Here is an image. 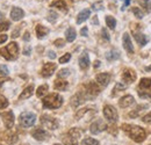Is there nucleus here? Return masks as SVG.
<instances>
[{
	"instance_id": "obj_1",
	"label": "nucleus",
	"mask_w": 151,
	"mask_h": 145,
	"mask_svg": "<svg viewBox=\"0 0 151 145\" xmlns=\"http://www.w3.org/2000/svg\"><path fill=\"white\" fill-rule=\"evenodd\" d=\"M122 130L128 134V136L135 141L136 143H142L147 138V132L143 128L138 126H132V124H122Z\"/></svg>"
},
{
	"instance_id": "obj_2",
	"label": "nucleus",
	"mask_w": 151,
	"mask_h": 145,
	"mask_svg": "<svg viewBox=\"0 0 151 145\" xmlns=\"http://www.w3.org/2000/svg\"><path fill=\"white\" fill-rule=\"evenodd\" d=\"M42 103H43V107H44V108L57 109L63 105V98H62L59 94H57V93H52V94L47 95V96L43 99Z\"/></svg>"
},
{
	"instance_id": "obj_3",
	"label": "nucleus",
	"mask_w": 151,
	"mask_h": 145,
	"mask_svg": "<svg viewBox=\"0 0 151 145\" xmlns=\"http://www.w3.org/2000/svg\"><path fill=\"white\" fill-rule=\"evenodd\" d=\"M18 55H19V47H18V43L15 42H11L6 48L0 49V56L7 60L17 59Z\"/></svg>"
},
{
	"instance_id": "obj_4",
	"label": "nucleus",
	"mask_w": 151,
	"mask_h": 145,
	"mask_svg": "<svg viewBox=\"0 0 151 145\" xmlns=\"http://www.w3.org/2000/svg\"><path fill=\"white\" fill-rule=\"evenodd\" d=\"M138 94L142 98H151V78H142L138 84Z\"/></svg>"
},
{
	"instance_id": "obj_5",
	"label": "nucleus",
	"mask_w": 151,
	"mask_h": 145,
	"mask_svg": "<svg viewBox=\"0 0 151 145\" xmlns=\"http://www.w3.org/2000/svg\"><path fill=\"white\" fill-rule=\"evenodd\" d=\"M19 121L20 124L23 128H30L32 126H34V123L36 121V115L30 111H24L20 115Z\"/></svg>"
},
{
	"instance_id": "obj_6",
	"label": "nucleus",
	"mask_w": 151,
	"mask_h": 145,
	"mask_svg": "<svg viewBox=\"0 0 151 145\" xmlns=\"http://www.w3.org/2000/svg\"><path fill=\"white\" fill-rule=\"evenodd\" d=\"M104 115H105V117H106L111 123L116 122L117 118H119L117 110L114 108L113 106H111V105H106V106L104 107Z\"/></svg>"
},
{
	"instance_id": "obj_7",
	"label": "nucleus",
	"mask_w": 151,
	"mask_h": 145,
	"mask_svg": "<svg viewBox=\"0 0 151 145\" xmlns=\"http://www.w3.org/2000/svg\"><path fill=\"white\" fill-rule=\"evenodd\" d=\"M41 124L49 130H55L58 128V121L49 115H43L41 117Z\"/></svg>"
},
{
	"instance_id": "obj_8",
	"label": "nucleus",
	"mask_w": 151,
	"mask_h": 145,
	"mask_svg": "<svg viewBox=\"0 0 151 145\" xmlns=\"http://www.w3.org/2000/svg\"><path fill=\"white\" fill-rule=\"evenodd\" d=\"M106 129H107V124H106L102 120H98V121H95V122H93V123L91 124L90 131H91L93 135H96V134H100L101 131H104V130H106Z\"/></svg>"
},
{
	"instance_id": "obj_9",
	"label": "nucleus",
	"mask_w": 151,
	"mask_h": 145,
	"mask_svg": "<svg viewBox=\"0 0 151 145\" xmlns=\"http://www.w3.org/2000/svg\"><path fill=\"white\" fill-rule=\"evenodd\" d=\"M57 65L55 63H45L41 70V74L44 77V78H48L50 75H52V73L55 72Z\"/></svg>"
},
{
	"instance_id": "obj_10",
	"label": "nucleus",
	"mask_w": 151,
	"mask_h": 145,
	"mask_svg": "<svg viewBox=\"0 0 151 145\" xmlns=\"http://www.w3.org/2000/svg\"><path fill=\"white\" fill-rule=\"evenodd\" d=\"M122 79L127 84H132L136 80V72L132 69H124L122 73Z\"/></svg>"
},
{
	"instance_id": "obj_11",
	"label": "nucleus",
	"mask_w": 151,
	"mask_h": 145,
	"mask_svg": "<svg viewBox=\"0 0 151 145\" xmlns=\"http://www.w3.org/2000/svg\"><path fill=\"white\" fill-rule=\"evenodd\" d=\"M32 135H33V137H34L36 141H45V139L49 137V134H48L44 129H42V128H36V129H34L33 132H32Z\"/></svg>"
},
{
	"instance_id": "obj_12",
	"label": "nucleus",
	"mask_w": 151,
	"mask_h": 145,
	"mask_svg": "<svg viewBox=\"0 0 151 145\" xmlns=\"http://www.w3.org/2000/svg\"><path fill=\"white\" fill-rule=\"evenodd\" d=\"M1 117H2L4 123H5V126H6L7 129H11V128L13 127V124H14V114H13L12 111H6V113H4V114L1 115Z\"/></svg>"
},
{
	"instance_id": "obj_13",
	"label": "nucleus",
	"mask_w": 151,
	"mask_h": 145,
	"mask_svg": "<svg viewBox=\"0 0 151 145\" xmlns=\"http://www.w3.org/2000/svg\"><path fill=\"white\" fill-rule=\"evenodd\" d=\"M122 42H123V48H124V50H126L128 54H134V47H132V38H130L128 33H126V34L123 35Z\"/></svg>"
},
{
	"instance_id": "obj_14",
	"label": "nucleus",
	"mask_w": 151,
	"mask_h": 145,
	"mask_svg": "<svg viewBox=\"0 0 151 145\" xmlns=\"http://www.w3.org/2000/svg\"><path fill=\"white\" fill-rule=\"evenodd\" d=\"M85 93H86L87 96L93 98V96L98 95L100 93V88L98 87V85L95 83H90L88 85H86V91H85Z\"/></svg>"
},
{
	"instance_id": "obj_15",
	"label": "nucleus",
	"mask_w": 151,
	"mask_h": 145,
	"mask_svg": "<svg viewBox=\"0 0 151 145\" xmlns=\"http://www.w3.org/2000/svg\"><path fill=\"white\" fill-rule=\"evenodd\" d=\"M95 80H96V83H98L99 85H101V86L105 87V86H107V85L109 84L111 75H109L108 73H99V74H96Z\"/></svg>"
},
{
	"instance_id": "obj_16",
	"label": "nucleus",
	"mask_w": 151,
	"mask_h": 145,
	"mask_svg": "<svg viewBox=\"0 0 151 145\" xmlns=\"http://www.w3.org/2000/svg\"><path fill=\"white\" fill-rule=\"evenodd\" d=\"M134 102H135V99H134L132 95H124L123 98L120 99L119 106H120L121 108H128L129 106H132Z\"/></svg>"
},
{
	"instance_id": "obj_17",
	"label": "nucleus",
	"mask_w": 151,
	"mask_h": 145,
	"mask_svg": "<svg viewBox=\"0 0 151 145\" xmlns=\"http://www.w3.org/2000/svg\"><path fill=\"white\" fill-rule=\"evenodd\" d=\"M85 99H86V96L84 95V93H77L71 99V105L73 107H79L85 101Z\"/></svg>"
},
{
	"instance_id": "obj_18",
	"label": "nucleus",
	"mask_w": 151,
	"mask_h": 145,
	"mask_svg": "<svg viewBox=\"0 0 151 145\" xmlns=\"http://www.w3.org/2000/svg\"><path fill=\"white\" fill-rule=\"evenodd\" d=\"M23 17H24V12L20 7H14L11 11V18L13 21H20Z\"/></svg>"
},
{
	"instance_id": "obj_19",
	"label": "nucleus",
	"mask_w": 151,
	"mask_h": 145,
	"mask_svg": "<svg viewBox=\"0 0 151 145\" xmlns=\"http://www.w3.org/2000/svg\"><path fill=\"white\" fill-rule=\"evenodd\" d=\"M79 66L81 70H86L90 66V58H88V55L86 52H84L79 57Z\"/></svg>"
},
{
	"instance_id": "obj_20",
	"label": "nucleus",
	"mask_w": 151,
	"mask_h": 145,
	"mask_svg": "<svg viewBox=\"0 0 151 145\" xmlns=\"http://www.w3.org/2000/svg\"><path fill=\"white\" fill-rule=\"evenodd\" d=\"M8 144H15L17 142H18V135L15 134V132H13V131H8V132H6L5 134V136L2 137Z\"/></svg>"
},
{
	"instance_id": "obj_21",
	"label": "nucleus",
	"mask_w": 151,
	"mask_h": 145,
	"mask_svg": "<svg viewBox=\"0 0 151 145\" xmlns=\"http://www.w3.org/2000/svg\"><path fill=\"white\" fill-rule=\"evenodd\" d=\"M33 93H34V85H29L28 87H26L22 93L19 95V99L20 100H24V99H28V98H30L32 95H33Z\"/></svg>"
},
{
	"instance_id": "obj_22",
	"label": "nucleus",
	"mask_w": 151,
	"mask_h": 145,
	"mask_svg": "<svg viewBox=\"0 0 151 145\" xmlns=\"http://www.w3.org/2000/svg\"><path fill=\"white\" fill-rule=\"evenodd\" d=\"M90 15H91V9H83L79 14H78V18H77V23L78 24H80V23H83L84 21H86L87 19L90 18Z\"/></svg>"
},
{
	"instance_id": "obj_23",
	"label": "nucleus",
	"mask_w": 151,
	"mask_h": 145,
	"mask_svg": "<svg viewBox=\"0 0 151 145\" xmlns=\"http://www.w3.org/2000/svg\"><path fill=\"white\" fill-rule=\"evenodd\" d=\"M68 86H69L68 81H65V80H63L60 78L56 79L55 80V84H54V87H55V90H57V91H65L68 88Z\"/></svg>"
},
{
	"instance_id": "obj_24",
	"label": "nucleus",
	"mask_w": 151,
	"mask_h": 145,
	"mask_svg": "<svg viewBox=\"0 0 151 145\" xmlns=\"http://www.w3.org/2000/svg\"><path fill=\"white\" fill-rule=\"evenodd\" d=\"M49 33V29L42 24H37L36 26V35H37L38 38H43L47 34Z\"/></svg>"
},
{
	"instance_id": "obj_25",
	"label": "nucleus",
	"mask_w": 151,
	"mask_h": 145,
	"mask_svg": "<svg viewBox=\"0 0 151 145\" xmlns=\"http://www.w3.org/2000/svg\"><path fill=\"white\" fill-rule=\"evenodd\" d=\"M135 39L137 41V43L141 45V47H144L148 42V37L145 36L144 34L142 33H135Z\"/></svg>"
},
{
	"instance_id": "obj_26",
	"label": "nucleus",
	"mask_w": 151,
	"mask_h": 145,
	"mask_svg": "<svg viewBox=\"0 0 151 145\" xmlns=\"http://www.w3.org/2000/svg\"><path fill=\"white\" fill-rule=\"evenodd\" d=\"M76 36H77V34H76L75 28L70 27L69 29H66V32H65V37H66V41H68V42H73L76 39Z\"/></svg>"
},
{
	"instance_id": "obj_27",
	"label": "nucleus",
	"mask_w": 151,
	"mask_h": 145,
	"mask_svg": "<svg viewBox=\"0 0 151 145\" xmlns=\"http://www.w3.org/2000/svg\"><path fill=\"white\" fill-rule=\"evenodd\" d=\"M50 6H51V7H56V8L60 9V11H64V12L68 11V6H66L65 1H63V0H56V1H54Z\"/></svg>"
},
{
	"instance_id": "obj_28",
	"label": "nucleus",
	"mask_w": 151,
	"mask_h": 145,
	"mask_svg": "<svg viewBox=\"0 0 151 145\" xmlns=\"http://www.w3.org/2000/svg\"><path fill=\"white\" fill-rule=\"evenodd\" d=\"M120 57V52L117 51V50H111L109 52H107L106 54V58H107V60H109V62H112V60H115V59H117Z\"/></svg>"
},
{
	"instance_id": "obj_29",
	"label": "nucleus",
	"mask_w": 151,
	"mask_h": 145,
	"mask_svg": "<svg viewBox=\"0 0 151 145\" xmlns=\"http://www.w3.org/2000/svg\"><path fill=\"white\" fill-rule=\"evenodd\" d=\"M64 144L65 145H78V139L75 138V137H72V136H70L69 134L64 137Z\"/></svg>"
},
{
	"instance_id": "obj_30",
	"label": "nucleus",
	"mask_w": 151,
	"mask_h": 145,
	"mask_svg": "<svg viewBox=\"0 0 151 145\" xmlns=\"http://www.w3.org/2000/svg\"><path fill=\"white\" fill-rule=\"evenodd\" d=\"M106 23H107L109 29H115V27H116V20L113 17H111V15L106 17Z\"/></svg>"
},
{
	"instance_id": "obj_31",
	"label": "nucleus",
	"mask_w": 151,
	"mask_h": 145,
	"mask_svg": "<svg viewBox=\"0 0 151 145\" xmlns=\"http://www.w3.org/2000/svg\"><path fill=\"white\" fill-rule=\"evenodd\" d=\"M47 92H48V85H42L37 88L36 95H37V98H43L47 94Z\"/></svg>"
},
{
	"instance_id": "obj_32",
	"label": "nucleus",
	"mask_w": 151,
	"mask_h": 145,
	"mask_svg": "<svg viewBox=\"0 0 151 145\" xmlns=\"http://www.w3.org/2000/svg\"><path fill=\"white\" fill-rule=\"evenodd\" d=\"M143 108H147V106H145V105L138 106V107L135 109V110H132V111H130V113H129V117H132V118H135L136 116H138V115H139V113L143 110Z\"/></svg>"
},
{
	"instance_id": "obj_33",
	"label": "nucleus",
	"mask_w": 151,
	"mask_h": 145,
	"mask_svg": "<svg viewBox=\"0 0 151 145\" xmlns=\"http://www.w3.org/2000/svg\"><path fill=\"white\" fill-rule=\"evenodd\" d=\"M126 88H127V84H123V83H117V84L115 85V87H114L113 94H116V93H119V92L124 91Z\"/></svg>"
},
{
	"instance_id": "obj_34",
	"label": "nucleus",
	"mask_w": 151,
	"mask_h": 145,
	"mask_svg": "<svg viewBox=\"0 0 151 145\" xmlns=\"http://www.w3.org/2000/svg\"><path fill=\"white\" fill-rule=\"evenodd\" d=\"M69 135L72 136V137H75V138H77V139H79V137L81 136V131H80L79 129H77V128H72V129L69 131Z\"/></svg>"
},
{
	"instance_id": "obj_35",
	"label": "nucleus",
	"mask_w": 151,
	"mask_h": 145,
	"mask_svg": "<svg viewBox=\"0 0 151 145\" xmlns=\"http://www.w3.org/2000/svg\"><path fill=\"white\" fill-rule=\"evenodd\" d=\"M81 144L83 145H99V142L94 139V138H91V137H88V138H85L83 142H81Z\"/></svg>"
},
{
	"instance_id": "obj_36",
	"label": "nucleus",
	"mask_w": 151,
	"mask_h": 145,
	"mask_svg": "<svg viewBox=\"0 0 151 145\" xmlns=\"http://www.w3.org/2000/svg\"><path fill=\"white\" fill-rule=\"evenodd\" d=\"M132 13L135 14V17L138 19H143L144 17V13L138 8V7H132Z\"/></svg>"
},
{
	"instance_id": "obj_37",
	"label": "nucleus",
	"mask_w": 151,
	"mask_h": 145,
	"mask_svg": "<svg viewBox=\"0 0 151 145\" xmlns=\"http://www.w3.org/2000/svg\"><path fill=\"white\" fill-rule=\"evenodd\" d=\"M9 26H11V23H9L8 21H4V22H0V32L2 33V32H6V30H8V29H9Z\"/></svg>"
},
{
	"instance_id": "obj_38",
	"label": "nucleus",
	"mask_w": 151,
	"mask_h": 145,
	"mask_svg": "<svg viewBox=\"0 0 151 145\" xmlns=\"http://www.w3.org/2000/svg\"><path fill=\"white\" fill-rule=\"evenodd\" d=\"M6 107H8V100L5 96L0 95V109H5Z\"/></svg>"
},
{
	"instance_id": "obj_39",
	"label": "nucleus",
	"mask_w": 151,
	"mask_h": 145,
	"mask_svg": "<svg viewBox=\"0 0 151 145\" xmlns=\"http://www.w3.org/2000/svg\"><path fill=\"white\" fill-rule=\"evenodd\" d=\"M70 58H71V54H65L64 56H62V57L59 58V63H60V64L68 63V62L70 60Z\"/></svg>"
},
{
	"instance_id": "obj_40",
	"label": "nucleus",
	"mask_w": 151,
	"mask_h": 145,
	"mask_svg": "<svg viewBox=\"0 0 151 145\" xmlns=\"http://www.w3.org/2000/svg\"><path fill=\"white\" fill-rule=\"evenodd\" d=\"M70 74V71L69 69H62L59 72H58V78H65Z\"/></svg>"
},
{
	"instance_id": "obj_41",
	"label": "nucleus",
	"mask_w": 151,
	"mask_h": 145,
	"mask_svg": "<svg viewBox=\"0 0 151 145\" xmlns=\"http://www.w3.org/2000/svg\"><path fill=\"white\" fill-rule=\"evenodd\" d=\"M48 20H49L50 22H55L57 20V13L50 11V12H49V18H48Z\"/></svg>"
},
{
	"instance_id": "obj_42",
	"label": "nucleus",
	"mask_w": 151,
	"mask_h": 145,
	"mask_svg": "<svg viewBox=\"0 0 151 145\" xmlns=\"http://www.w3.org/2000/svg\"><path fill=\"white\" fill-rule=\"evenodd\" d=\"M54 44L56 45L57 48H62V47H64V45H65V41H64V39H62V38H58V39H56V41L54 42Z\"/></svg>"
},
{
	"instance_id": "obj_43",
	"label": "nucleus",
	"mask_w": 151,
	"mask_h": 145,
	"mask_svg": "<svg viewBox=\"0 0 151 145\" xmlns=\"http://www.w3.org/2000/svg\"><path fill=\"white\" fill-rule=\"evenodd\" d=\"M142 121H143L144 123H151V111L150 113H148L147 115H144V116H143Z\"/></svg>"
},
{
	"instance_id": "obj_44",
	"label": "nucleus",
	"mask_w": 151,
	"mask_h": 145,
	"mask_svg": "<svg viewBox=\"0 0 151 145\" xmlns=\"http://www.w3.org/2000/svg\"><path fill=\"white\" fill-rule=\"evenodd\" d=\"M87 110H88V108H84V109H81V110H79V111L76 114V118H77V120H79V118H80V117H81V116H83Z\"/></svg>"
},
{
	"instance_id": "obj_45",
	"label": "nucleus",
	"mask_w": 151,
	"mask_h": 145,
	"mask_svg": "<svg viewBox=\"0 0 151 145\" xmlns=\"http://www.w3.org/2000/svg\"><path fill=\"white\" fill-rule=\"evenodd\" d=\"M101 34H102V37H104L106 41H109V35H108V33H107V30H106L105 28L101 29Z\"/></svg>"
},
{
	"instance_id": "obj_46",
	"label": "nucleus",
	"mask_w": 151,
	"mask_h": 145,
	"mask_svg": "<svg viewBox=\"0 0 151 145\" xmlns=\"http://www.w3.org/2000/svg\"><path fill=\"white\" fill-rule=\"evenodd\" d=\"M0 72L4 73V74H7V73H8L7 66H5V65H0Z\"/></svg>"
},
{
	"instance_id": "obj_47",
	"label": "nucleus",
	"mask_w": 151,
	"mask_h": 145,
	"mask_svg": "<svg viewBox=\"0 0 151 145\" xmlns=\"http://www.w3.org/2000/svg\"><path fill=\"white\" fill-rule=\"evenodd\" d=\"M7 41V35H5V34H2V35H0V44H2V43H5Z\"/></svg>"
},
{
	"instance_id": "obj_48",
	"label": "nucleus",
	"mask_w": 151,
	"mask_h": 145,
	"mask_svg": "<svg viewBox=\"0 0 151 145\" xmlns=\"http://www.w3.org/2000/svg\"><path fill=\"white\" fill-rule=\"evenodd\" d=\"M80 34L83 36H87V27H84L81 30H80Z\"/></svg>"
},
{
	"instance_id": "obj_49",
	"label": "nucleus",
	"mask_w": 151,
	"mask_h": 145,
	"mask_svg": "<svg viewBox=\"0 0 151 145\" xmlns=\"http://www.w3.org/2000/svg\"><path fill=\"white\" fill-rule=\"evenodd\" d=\"M23 39H24V41H27V42L30 39V36H29V32H26V33H24V35H23Z\"/></svg>"
},
{
	"instance_id": "obj_50",
	"label": "nucleus",
	"mask_w": 151,
	"mask_h": 145,
	"mask_svg": "<svg viewBox=\"0 0 151 145\" xmlns=\"http://www.w3.org/2000/svg\"><path fill=\"white\" fill-rule=\"evenodd\" d=\"M19 32H20V28H18V29H15V30L13 32V35H12V37H14V38H15V37L19 36Z\"/></svg>"
},
{
	"instance_id": "obj_51",
	"label": "nucleus",
	"mask_w": 151,
	"mask_h": 145,
	"mask_svg": "<svg viewBox=\"0 0 151 145\" xmlns=\"http://www.w3.org/2000/svg\"><path fill=\"white\" fill-rule=\"evenodd\" d=\"M48 56H49V57H50L51 59H54V58L56 57V55H55V52H52V51H49V55H48Z\"/></svg>"
},
{
	"instance_id": "obj_52",
	"label": "nucleus",
	"mask_w": 151,
	"mask_h": 145,
	"mask_svg": "<svg viewBox=\"0 0 151 145\" xmlns=\"http://www.w3.org/2000/svg\"><path fill=\"white\" fill-rule=\"evenodd\" d=\"M30 54V48L28 47L27 49H24V55H29Z\"/></svg>"
},
{
	"instance_id": "obj_53",
	"label": "nucleus",
	"mask_w": 151,
	"mask_h": 145,
	"mask_svg": "<svg viewBox=\"0 0 151 145\" xmlns=\"http://www.w3.org/2000/svg\"><path fill=\"white\" fill-rule=\"evenodd\" d=\"M6 80H7V79H5V78H0V86H1Z\"/></svg>"
},
{
	"instance_id": "obj_54",
	"label": "nucleus",
	"mask_w": 151,
	"mask_h": 145,
	"mask_svg": "<svg viewBox=\"0 0 151 145\" xmlns=\"http://www.w3.org/2000/svg\"><path fill=\"white\" fill-rule=\"evenodd\" d=\"M99 63H100V62H99V60H96V62H95V64H94V67H98V66H99Z\"/></svg>"
},
{
	"instance_id": "obj_55",
	"label": "nucleus",
	"mask_w": 151,
	"mask_h": 145,
	"mask_svg": "<svg viewBox=\"0 0 151 145\" xmlns=\"http://www.w3.org/2000/svg\"><path fill=\"white\" fill-rule=\"evenodd\" d=\"M147 71H151V65H150V66H148V67H147Z\"/></svg>"
},
{
	"instance_id": "obj_56",
	"label": "nucleus",
	"mask_w": 151,
	"mask_h": 145,
	"mask_svg": "<svg viewBox=\"0 0 151 145\" xmlns=\"http://www.w3.org/2000/svg\"><path fill=\"white\" fill-rule=\"evenodd\" d=\"M55 145H60V144H55Z\"/></svg>"
},
{
	"instance_id": "obj_57",
	"label": "nucleus",
	"mask_w": 151,
	"mask_h": 145,
	"mask_svg": "<svg viewBox=\"0 0 151 145\" xmlns=\"http://www.w3.org/2000/svg\"><path fill=\"white\" fill-rule=\"evenodd\" d=\"M0 145H2V144H0Z\"/></svg>"
},
{
	"instance_id": "obj_58",
	"label": "nucleus",
	"mask_w": 151,
	"mask_h": 145,
	"mask_svg": "<svg viewBox=\"0 0 151 145\" xmlns=\"http://www.w3.org/2000/svg\"><path fill=\"white\" fill-rule=\"evenodd\" d=\"M150 145H151V144H150Z\"/></svg>"
}]
</instances>
